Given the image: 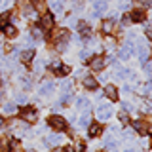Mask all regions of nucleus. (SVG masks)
<instances>
[{
  "label": "nucleus",
  "mask_w": 152,
  "mask_h": 152,
  "mask_svg": "<svg viewBox=\"0 0 152 152\" xmlns=\"http://www.w3.org/2000/svg\"><path fill=\"white\" fill-rule=\"evenodd\" d=\"M40 25L44 27L46 31H48V28H51V27H53V17H51L50 13H44V15H42V19H40Z\"/></svg>",
  "instance_id": "obj_5"
},
{
  "label": "nucleus",
  "mask_w": 152,
  "mask_h": 152,
  "mask_svg": "<svg viewBox=\"0 0 152 152\" xmlns=\"http://www.w3.org/2000/svg\"><path fill=\"white\" fill-rule=\"evenodd\" d=\"M131 53H133V46H131V44H126V46L120 50V57H122V59H127Z\"/></svg>",
  "instance_id": "obj_6"
},
{
  "label": "nucleus",
  "mask_w": 152,
  "mask_h": 152,
  "mask_svg": "<svg viewBox=\"0 0 152 152\" xmlns=\"http://www.w3.org/2000/svg\"><path fill=\"white\" fill-rule=\"evenodd\" d=\"M51 89H53V84L48 82V84H44V86L40 88V93H42V95H50V93H51Z\"/></svg>",
  "instance_id": "obj_15"
},
{
  "label": "nucleus",
  "mask_w": 152,
  "mask_h": 152,
  "mask_svg": "<svg viewBox=\"0 0 152 152\" xmlns=\"http://www.w3.org/2000/svg\"><path fill=\"white\" fill-rule=\"evenodd\" d=\"M32 57H34V51H32V50L23 51V53H21V61H23V63H31Z\"/></svg>",
  "instance_id": "obj_12"
},
{
  "label": "nucleus",
  "mask_w": 152,
  "mask_h": 152,
  "mask_svg": "<svg viewBox=\"0 0 152 152\" xmlns=\"http://www.w3.org/2000/svg\"><path fill=\"white\" fill-rule=\"evenodd\" d=\"M61 137H57V135H51L50 139H46V145H55V142H59Z\"/></svg>",
  "instance_id": "obj_22"
},
{
  "label": "nucleus",
  "mask_w": 152,
  "mask_h": 152,
  "mask_svg": "<svg viewBox=\"0 0 152 152\" xmlns=\"http://www.w3.org/2000/svg\"><path fill=\"white\" fill-rule=\"evenodd\" d=\"M50 126L53 127V129H59V131L66 129V122H65L61 116H51V118H50Z\"/></svg>",
  "instance_id": "obj_1"
},
{
  "label": "nucleus",
  "mask_w": 152,
  "mask_h": 152,
  "mask_svg": "<svg viewBox=\"0 0 152 152\" xmlns=\"http://www.w3.org/2000/svg\"><path fill=\"white\" fill-rule=\"evenodd\" d=\"M129 23H131V19H129V17H124V21H122V25H129Z\"/></svg>",
  "instance_id": "obj_29"
},
{
  "label": "nucleus",
  "mask_w": 152,
  "mask_h": 152,
  "mask_svg": "<svg viewBox=\"0 0 152 152\" xmlns=\"http://www.w3.org/2000/svg\"><path fill=\"white\" fill-rule=\"evenodd\" d=\"M4 34L12 38V36H15V34H17V28L13 27V25H6V27H4Z\"/></svg>",
  "instance_id": "obj_13"
},
{
  "label": "nucleus",
  "mask_w": 152,
  "mask_h": 152,
  "mask_svg": "<svg viewBox=\"0 0 152 152\" xmlns=\"http://www.w3.org/2000/svg\"><path fill=\"white\" fill-rule=\"evenodd\" d=\"M55 72H57V74H69L70 69H69L66 65H55Z\"/></svg>",
  "instance_id": "obj_17"
},
{
  "label": "nucleus",
  "mask_w": 152,
  "mask_h": 152,
  "mask_svg": "<svg viewBox=\"0 0 152 152\" xmlns=\"http://www.w3.org/2000/svg\"><path fill=\"white\" fill-rule=\"evenodd\" d=\"M32 6L40 13H46V0H32Z\"/></svg>",
  "instance_id": "obj_10"
},
{
  "label": "nucleus",
  "mask_w": 152,
  "mask_h": 152,
  "mask_svg": "<svg viewBox=\"0 0 152 152\" xmlns=\"http://www.w3.org/2000/svg\"><path fill=\"white\" fill-rule=\"evenodd\" d=\"M84 86L88 89H95V88H97V80H95V78H86L84 80Z\"/></svg>",
  "instance_id": "obj_14"
},
{
  "label": "nucleus",
  "mask_w": 152,
  "mask_h": 152,
  "mask_svg": "<svg viewBox=\"0 0 152 152\" xmlns=\"http://www.w3.org/2000/svg\"><path fill=\"white\" fill-rule=\"evenodd\" d=\"M76 103H78V104H86V99H84V97H80V99H78Z\"/></svg>",
  "instance_id": "obj_30"
},
{
  "label": "nucleus",
  "mask_w": 152,
  "mask_h": 152,
  "mask_svg": "<svg viewBox=\"0 0 152 152\" xmlns=\"http://www.w3.org/2000/svg\"><path fill=\"white\" fill-rule=\"evenodd\" d=\"M10 2H12V0H2V6H10Z\"/></svg>",
  "instance_id": "obj_31"
},
{
  "label": "nucleus",
  "mask_w": 152,
  "mask_h": 152,
  "mask_svg": "<svg viewBox=\"0 0 152 152\" xmlns=\"http://www.w3.org/2000/svg\"><path fill=\"white\" fill-rule=\"evenodd\" d=\"M78 28H80V32H82L84 36H88L89 32H91V28L88 27V23H80V25H78Z\"/></svg>",
  "instance_id": "obj_19"
},
{
  "label": "nucleus",
  "mask_w": 152,
  "mask_h": 152,
  "mask_svg": "<svg viewBox=\"0 0 152 152\" xmlns=\"http://www.w3.org/2000/svg\"><path fill=\"white\" fill-rule=\"evenodd\" d=\"M2 126H4V118L0 116V127H2Z\"/></svg>",
  "instance_id": "obj_32"
},
{
  "label": "nucleus",
  "mask_w": 152,
  "mask_h": 152,
  "mask_svg": "<svg viewBox=\"0 0 152 152\" xmlns=\"http://www.w3.org/2000/svg\"><path fill=\"white\" fill-rule=\"evenodd\" d=\"M127 152H133V150H127Z\"/></svg>",
  "instance_id": "obj_34"
},
{
  "label": "nucleus",
  "mask_w": 152,
  "mask_h": 152,
  "mask_svg": "<svg viewBox=\"0 0 152 152\" xmlns=\"http://www.w3.org/2000/svg\"><path fill=\"white\" fill-rule=\"evenodd\" d=\"M32 36H34V38H42V28L40 27H32Z\"/></svg>",
  "instance_id": "obj_23"
},
{
  "label": "nucleus",
  "mask_w": 152,
  "mask_h": 152,
  "mask_svg": "<svg viewBox=\"0 0 152 152\" xmlns=\"http://www.w3.org/2000/svg\"><path fill=\"white\" fill-rule=\"evenodd\" d=\"M89 66H91L93 70H101L103 66H104V59L101 55H97V57H93L91 61H89Z\"/></svg>",
  "instance_id": "obj_3"
},
{
  "label": "nucleus",
  "mask_w": 152,
  "mask_h": 152,
  "mask_svg": "<svg viewBox=\"0 0 152 152\" xmlns=\"http://www.w3.org/2000/svg\"><path fill=\"white\" fill-rule=\"evenodd\" d=\"M104 146L112 150V148H114V146H116V145H114V141H112V139H108V141H107V145H104Z\"/></svg>",
  "instance_id": "obj_26"
},
{
  "label": "nucleus",
  "mask_w": 152,
  "mask_h": 152,
  "mask_svg": "<svg viewBox=\"0 0 152 152\" xmlns=\"http://www.w3.org/2000/svg\"><path fill=\"white\" fill-rule=\"evenodd\" d=\"M114 28H116V25H114V21H110V19L103 23V31L107 32V34H110V32H114Z\"/></svg>",
  "instance_id": "obj_11"
},
{
  "label": "nucleus",
  "mask_w": 152,
  "mask_h": 152,
  "mask_svg": "<svg viewBox=\"0 0 152 152\" xmlns=\"http://www.w3.org/2000/svg\"><path fill=\"white\" fill-rule=\"evenodd\" d=\"M21 116H23V120H27V122H34L38 114H36V110H34V108H23Z\"/></svg>",
  "instance_id": "obj_2"
},
{
  "label": "nucleus",
  "mask_w": 152,
  "mask_h": 152,
  "mask_svg": "<svg viewBox=\"0 0 152 152\" xmlns=\"http://www.w3.org/2000/svg\"><path fill=\"white\" fill-rule=\"evenodd\" d=\"M139 4H141L142 8H148V6H150V2H148V0H139Z\"/></svg>",
  "instance_id": "obj_28"
},
{
  "label": "nucleus",
  "mask_w": 152,
  "mask_h": 152,
  "mask_svg": "<svg viewBox=\"0 0 152 152\" xmlns=\"http://www.w3.org/2000/svg\"><path fill=\"white\" fill-rule=\"evenodd\" d=\"M104 93H107V97L112 99V101L118 99V93H116V88H114V86H107V88H104Z\"/></svg>",
  "instance_id": "obj_7"
},
{
  "label": "nucleus",
  "mask_w": 152,
  "mask_h": 152,
  "mask_svg": "<svg viewBox=\"0 0 152 152\" xmlns=\"http://www.w3.org/2000/svg\"><path fill=\"white\" fill-rule=\"evenodd\" d=\"M101 131H103L101 124H93V126H89V135H91V137H99Z\"/></svg>",
  "instance_id": "obj_9"
},
{
  "label": "nucleus",
  "mask_w": 152,
  "mask_h": 152,
  "mask_svg": "<svg viewBox=\"0 0 152 152\" xmlns=\"http://www.w3.org/2000/svg\"><path fill=\"white\" fill-rule=\"evenodd\" d=\"M76 150H78V152H82V150H84V142H82V141L76 142Z\"/></svg>",
  "instance_id": "obj_27"
},
{
  "label": "nucleus",
  "mask_w": 152,
  "mask_h": 152,
  "mask_svg": "<svg viewBox=\"0 0 152 152\" xmlns=\"http://www.w3.org/2000/svg\"><path fill=\"white\" fill-rule=\"evenodd\" d=\"M95 12L97 13H101V12H104V10H107V2H103V0H99V2H95Z\"/></svg>",
  "instance_id": "obj_18"
},
{
  "label": "nucleus",
  "mask_w": 152,
  "mask_h": 152,
  "mask_svg": "<svg viewBox=\"0 0 152 152\" xmlns=\"http://www.w3.org/2000/svg\"><path fill=\"white\" fill-rule=\"evenodd\" d=\"M89 120H91V112L86 110V112H84V116H82V122H80V124H82V126H88Z\"/></svg>",
  "instance_id": "obj_20"
},
{
  "label": "nucleus",
  "mask_w": 152,
  "mask_h": 152,
  "mask_svg": "<svg viewBox=\"0 0 152 152\" xmlns=\"http://www.w3.org/2000/svg\"><path fill=\"white\" fill-rule=\"evenodd\" d=\"M4 110H6L8 114H12L13 110H15V107H13V104H12V103H10V104H6V107H4Z\"/></svg>",
  "instance_id": "obj_24"
},
{
  "label": "nucleus",
  "mask_w": 152,
  "mask_h": 152,
  "mask_svg": "<svg viewBox=\"0 0 152 152\" xmlns=\"http://www.w3.org/2000/svg\"><path fill=\"white\" fill-rule=\"evenodd\" d=\"M51 8H53L55 12H59V10L63 8V0H51Z\"/></svg>",
  "instance_id": "obj_21"
},
{
  "label": "nucleus",
  "mask_w": 152,
  "mask_h": 152,
  "mask_svg": "<svg viewBox=\"0 0 152 152\" xmlns=\"http://www.w3.org/2000/svg\"><path fill=\"white\" fill-rule=\"evenodd\" d=\"M131 21H145L146 19V15H145V12H142V10H135V12L131 13Z\"/></svg>",
  "instance_id": "obj_8"
},
{
  "label": "nucleus",
  "mask_w": 152,
  "mask_h": 152,
  "mask_svg": "<svg viewBox=\"0 0 152 152\" xmlns=\"http://www.w3.org/2000/svg\"><path fill=\"white\" fill-rule=\"evenodd\" d=\"M133 126H135V129L141 131L142 135L148 133V122H146V120H137V122H133Z\"/></svg>",
  "instance_id": "obj_4"
},
{
  "label": "nucleus",
  "mask_w": 152,
  "mask_h": 152,
  "mask_svg": "<svg viewBox=\"0 0 152 152\" xmlns=\"http://www.w3.org/2000/svg\"><path fill=\"white\" fill-rule=\"evenodd\" d=\"M53 152H65V148H55Z\"/></svg>",
  "instance_id": "obj_33"
},
{
  "label": "nucleus",
  "mask_w": 152,
  "mask_h": 152,
  "mask_svg": "<svg viewBox=\"0 0 152 152\" xmlns=\"http://www.w3.org/2000/svg\"><path fill=\"white\" fill-rule=\"evenodd\" d=\"M110 116V108H104V107H99V118L101 120H107Z\"/></svg>",
  "instance_id": "obj_16"
},
{
  "label": "nucleus",
  "mask_w": 152,
  "mask_h": 152,
  "mask_svg": "<svg viewBox=\"0 0 152 152\" xmlns=\"http://www.w3.org/2000/svg\"><path fill=\"white\" fill-rule=\"evenodd\" d=\"M120 122L122 124H127V114L126 112H120Z\"/></svg>",
  "instance_id": "obj_25"
}]
</instances>
